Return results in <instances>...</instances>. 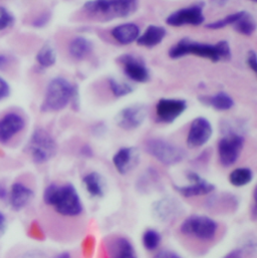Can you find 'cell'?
Instances as JSON below:
<instances>
[{
	"label": "cell",
	"mask_w": 257,
	"mask_h": 258,
	"mask_svg": "<svg viewBox=\"0 0 257 258\" xmlns=\"http://www.w3.org/2000/svg\"><path fill=\"white\" fill-rule=\"evenodd\" d=\"M43 203L63 218H79L85 212L82 198L72 183L49 184L43 192Z\"/></svg>",
	"instance_id": "cell-1"
},
{
	"label": "cell",
	"mask_w": 257,
	"mask_h": 258,
	"mask_svg": "<svg viewBox=\"0 0 257 258\" xmlns=\"http://www.w3.org/2000/svg\"><path fill=\"white\" fill-rule=\"evenodd\" d=\"M187 55H196L210 59L213 62L227 61L231 58V47L227 40H220L211 44L184 37L169 50V56L173 59L182 58Z\"/></svg>",
	"instance_id": "cell-2"
},
{
	"label": "cell",
	"mask_w": 257,
	"mask_h": 258,
	"mask_svg": "<svg viewBox=\"0 0 257 258\" xmlns=\"http://www.w3.org/2000/svg\"><path fill=\"white\" fill-rule=\"evenodd\" d=\"M219 231L220 225L215 219L201 214L189 215L179 226V233L186 241L203 246L214 243Z\"/></svg>",
	"instance_id": "cell-3"
},
{
	"label": "cell",
	"mask_w": 257,
	"mask_h": 258,
	"mask_svg": "<svg viewBox=\"0 0 257 258\" xmlns=\"http://www.w3.org/2000/svg\"><path fill=\"white\" fill-rule=\"evenodd\" d=\"M139 8V0H88L84 10L90 16L102 21L127 18Z\"/></svg>",
	"instance_id": "cell-4"
},
{
	"label": "cell",
	"mask_w": 257,
	"mask_h": 258,
	"mask_svg": "<svg viewBox=\"0 0 257 258\" xmlns=\"http://www.w3.org/2000/svg\"><path fill=\"white\" fill-rule=\"evenodd\" d=\"M78 95V89L65 78H53L46 87L44 99L40 106L43 113L59 112L74 102Z\"/></svg>",
	"instance_id": "cell-5"
},
{
	"label": "cell",
	"mask_w": 257,
	"mask_h": 258,
	"mask_svg": "<svg viewBox=\"0 0 257 258\" xmlns=\"http://www.w3.org/2000/svg\"><path fill=\"white\" fill-rule=\"evenodd\" d=\"M26 152L35 164L50 161L57 152V144L52 135L43 128H37L31 134L26 145Z\"/></svg>",
	"instance_id": "cell-6"
},
{
	"label": "cell",
	"mask_w": 257,
	"mask_h": 258,
	"mask_svg": "<svg viewBox=\"0 0 257 258\" xmlns=\"http://www.w3.org/2000/svg\"><path fill=\"white\" fill-rule=\"evenodd\" d=\"M146 152L165 166H174L186 158L183 148L160 138H152L145 143Z\"/></svg>",
	"instance_id": "cell-7"
},
{
	"label": "cell",
	"mask_w": 257,
	"mask_h": 258,
	"mask_svg": "<svg viewBox=\"0 0 257 258\" xmlns=\"http://www.w3.org/2000/svg\"><path fill=\"white\" fill-rule=\"evenodd\" d=\"M245 139L243 135L235 131L227 132L218 142L217 151L219 162L222 167L229 168L239 159L244 148Z\"/></svg>",
	"instance_id": "cell-8"
},
{
	"label": "cell",
	"mask_w": 257,
	"mask_h": 258,
	"mask_svg": "<svg viewBox=\"0 0 257 258\" xmlns=\"http://www.w3.org/2000/svg\"><path fill=\"white\" fill-rule=\"evenodd\" d=\"M204 7V3L199 2L187 7L180 8L172 12L166 18V23L173 27H181L185 25H201L205 21Z\"/></svg>",
	"instance_id": "cell-9"
},
{
	"label": "cell",
	"mask_w": 257,
	"mask_h": 258,
	"mask_svg": "<svg viewBox=\"0 0 257 258\" xmlns=\"http://www.w3.org/2000/svg\"><path fill=\"white\" fill-rule=\"evenodd\" d=\"M118 62L122 66L125 76L131 81L140 84L150 81V70L142 58L131 53H125L118 57Z\"/></svg>",
	"instance_id": "cell-10"
},
{
	"label": "cell",
	"mask_w": 257,
	"mask_h": 258,
	"mask_svg": "<svg viewBox=\"0 0 257 258\" xmlns=\"http://www.w3.org/2000/svg\"><path fill=\"white\" fill-rule=\"evenodd\" d=\"M187 110V102L181 99H161L156 104L157 121L164 124H172Z\"/></svg>",
	"instance_id": "cell-11"
},
{
	"label": "cell",
	"mask_w": 257,
	"mask_h": 258,
	"mask_svg": "<svg viewBox=\"0 0 257 258\" xmlns=\"http://www.w3.org/2000/svg\"><path fill=\"white\" fill-rule=\"evenodd\" d=\"M213 135V127L204 117L194 119L188 130L186 144L190 149H198L205 146Z\"/></svg>",
	"instance_id": "cell-12"
},
{
	"label": "cell",
	"mask_w": 257,
	"mask_h": 258,
	"mask_svg": "<svg viewBox=\"0 0 257 258\" xmlns=\"http://www.w3.org/2000/svg\"><path fill=\"white\" fill-rule=\"evenodd\" d=\"M148 116L147 107L144 105H133L121 110L116 118V125L125 131H133L140 128Z\"/></svg>",
	"instance_id": "cell-13"
},
{
	"label": "cell",
	"mask_w": 257,
	"mask_h": 258,
	"mask_svg": "<svg viewBox=\"0 0 257 258\" xmlns=\"http://www.w3.org/2000/svg\"><path fill=\"white\" fill-rule=\"evenodd\" d=\"M187 178L190 181L189 185H174L175 191H177L180 195H182L185 198L209 195L215 190V185L208 182L195 172H189L187 174Z\"/></svg>",
	"instance_id": "cell-14"
},
{
	"label": "cell",
	"mask_w": 257,
	"mask_h": 258,
	"mask_svg": "<svg viewBox=\"0 0 257 258\" xmlns=\"http://www.w3.org/2000/svg\"><path fill=\"white\" fill-rule=\"evenodd\" d=\"M140 162V152L135 147H123L113 156V164L117 172L127 175L132 172Z\"/></svg>",
	"instance_id": "cell-15"
},
{
	"label": "cell",
	"mask_w": 257,
	"mask_h": 258,
	"mask_svg": "<svg viewBox=\"0 0 257 258\" xmlns=\"http://www.w3.org/2000/svg\"><path fill=\"white\" fill-rule=\"evenodd\" d=\"M25 127V121L21 115L15 112L5 114L0 118V144L9 143Z\"/></svg>",
	"instance_id": "cell-16"
},
{
	"label": "cell",
	"mask_w": 257,
	"mask_h": 258,
	"mask_svg": "<svg viewBox=\"0 0 257 258\" xmlns=\"http://www.w3.org/2000/svg\"><path fill=\"white\" fill-rule=\"evenodd\" d=\"M105 248L108 258H138L134 245L124 236L110 237Z\"/></svg>",
	"instance_id": "cell-17"
},
{
	"label": "cell",
	"mask_w": 257,
	"mask_h": 258,
	"mask_svg": "<svg viewBox=\"0 0 257 258\" xmlns=\"http://www.w3.org/2000/svg\"><path fill=\"white\" fill-rule=\"evenodd\" d=\"M33 196L34 192L31 188L21 182H15L8 193L10 207L14 211H20L30 203Z\"/></svg>",
	"instance_id": "cell-18"
},
{
	"label": "cell",
	"mask_w": 257,
	"mask_h": 258,
	"mask_svg": "<svg viewBox=\"0 0 257 258\" xmlns=\"http://www.w3.org/2000/svg\"><path fill=\"white\" fill-rule=\"evenodd\" d=\"M167 35V30L163 26L149 25L146 30L140 34L137 43L143 47L152 48L159 45Z\"/></svg>",
	"instance_id": "cell-19"
},
{
	"label": "cell",
	"mask_w": 257,
	"mask_h": 258,
	"mask_svg": "<svg viewBox=\"0 0 257 258\" xmlns=\"http://www.w3.org/2000/svg\"><path fill=\"white\" fill-rule=\"evenodd\" d=\"M112 36L120 44L128 45L137 41L141 34L140 27L132 22L119 24L112 29Z\"/></svg>",
	"instance_id": "cell-20"
},
{
	"label": "cell",
	"mask_w": 257,
	"mask_h": 258,
	"mask_svg": "<svg viewBox=\"0 0 257 258\" xmlns=\"http://www.w3.org/2000/svg\"><path fill=\"white\" fill-rule=\"evenodd\" d=\"M179 211L178 203L171 198H164L157 201L153 206V212L160 221L173 220Z\"/></svg>",
	"instance_id": "cell-21"
},
{
	"label": "cell",
	"mask_w": 257,
	"mask_h": 258,
	"mask_svg": "<svg viewBox=\"0 0 257 258\" xmlns=\"http://www.w3.org/2000/svg\"><path fill=\"white\" fill-rule=\"evenodd\" d=\"M83 184L87 192L95 198H102L105 195L106 182L99 172H91L83 178Z\"/></svg>",
	"instance_id": "cell-22"
},
{
	"label": "cell",
	"mask_w": 257,
	"mask_h": 258,
	"mask_svg": "<svg viewBox=\"0 0 257 258\" xmlns=\"http://www.w3.org/2000/svg\"><path fill=\"white\" fill-rule=\"evenodd\" d=\"M94 49L93 42L84 36H77L69 44V52L72 57L82 60L89 56Z\"/></svg>",
	"instance_id": "cell-23"
},
{
	"label": "cell",
	"mask_w": 257,
	"mask_h": 258,
	"mask_svg": "<svg viewBox=\"0 0 257 258\" xmlns=\"http://www.w3.org/2000/svg\"><path fill=\"white\" fill-rule=\"evenodd\" d=\"M200 102L218 112H226L234 107V100L225 92H219L210 97H202Z\"/></svg>",
	"instance_id": "cell-24"
},
{
	"label": "cell",
	"mask_w": 257,
	"mask_h": 258,
	"mask_svg": "<svg viewBox=\"0 0 257 258\" xmlns=\"http://www.w3.org/2000/svg\"><path fill=\"white\" fill-rule=\"evenodd\" d=\"M232 26L237 33L244 36H251L256 30V20L251 13L243 11L242 15Z\"/></svg>",
	"instance_id": "cell-25"
},
{
	"label": "cell",
	"mask_w": 257,
	"mask_h": 258,
	"mask_svg": "<svg viewBox=\"0 0 257 258\" xmlns=\"http://www.w3.org/2000/svg\"><path fill=\"white\" fill-rule=\"evenodd\" d=\"M253 177L254 173L250 168L239 167L230 172L228 176V181L232 186L240 188L250 184L253 180Z\"/></svg>",
	"instance_id": "cell-26"
},
{
	"label": "cell",
	"mask_w": 257,
	"mask_h": 258,
	"mask_svg": "<svg viewBox=\"0 0 257 258\" xmlns=\"http://www.w3.org/2000/svg\"><path fill=\"white\" fill-rule=\"evenodd\" d=\"M36 61L44 69L54 66L56 62V51L54 47L49 43L42 45L36 53Z\"/></svg>",
	"instance_id": "cell-27"
},
{
	"label": "cell",
	"mask_w": 257,
	"mask_h": 258,
	"mask_svg": "<svg viewBox=\"0 0 257 258\" xmlns=\"http://www.w3.org/2000/svg\"><path fill=\"white\" fill-rule=\"evenodd\" d=\"M162 241L161 234L155 229H147L142 235V243L144 248L148 251H155L158 249Z\"/></svg>",
	"instance_id": "cell-28"
},
{
	"label": "cell",
	"mask_w": 257,
	"mask_h": 258,
	"mask_svg": "<svg viewBox=\"0 0 257 258\" xmlns=\"http://www.w3.org/2000/svg\"><path fill=\"white\" fill-rule=\"evenodd\" d=\"M110 90L114 97L124 98L134 92V87L126 82H120L117 79L111 78L108 80Z\"/></svg>",
	"instance_id": "cell-29"
},
{
	"label": "cell",
	"mask_w": 257,
	"mask_h": 258,
	"mask_svg": "<svg viewBox=\"0 0 257 258\" xmlns=\"http://www.w3.org/2000/svg\"><path fill=\"white\" fill-rule=\"evenodd\" d=\"M242 13H243V11H237V12L231 13V14L227 15L224 18H221V19H218V20L207 23L205 25V27L208 28V29H211V30H218V29H222L224 27H227L229 25H233L237 21V19L242 15Z\"/></svg>",
	"instance_id": "cell-30"
},
{
	"label": "cell",
	"mask_w": 257,
	"mask_h": 258,
	"mask_svg": "<svg viewBox=\"0 0 257 258\" xmlns=\"http://www.w3.org/2000/svg\"><path fill=\"white\" fill-rule=\"evenodd\" d=\"M15 21L13 14L3 6H0V31L10 27Z\"/></svg>",
	"instance_id": "cell-31"
},
{
	"label": "cell",
	"mask_w": 257,
	"mask_h": 258,
	"mask_svg": "<svg viewBox=\"0 0 257 258\" xmlns=\"http://www.w3.org/2000/svg\"><path fill=\"white\" fill-rule=\"evenodd\" d=\"M49 20H50V13L49 12H42L37 17H35V19L32 21V25L34 27L41 28V27L45 26L49 22Z\"/></svg>",
	"instance_id": "cell-32"
},
{
	"label": "cell",
	"mask_w": 257,
	"mask_h": 258,
	"mask_svg": "<svg viewBox=\"0 0 257 258\" xmlns=\"http://www.w3.org/2000/svg\"><path fill=\"white\" fill-rule=\"evenodd\" d=\"M246 63L248 66V68L253 72H257V57L256 52L254 50H250L247 53V57H246Z\"/></svg>",
	"instance_id": "cell-33"
},
{
	"label": "cell",
	"mask_w": 257,
	"mask_h": 258,
	"mask_svg": "<svg viewBox=\"0 0 257 258\" xmlns=\"http://www.w3.org/2000/svg\"><path fill=\"white\" fill-rule=\"evenodd\" d=\"M10 94V87L8 83L0 77V102L5 100L7 97H9Z\"/></svg>",
	"instance_id": "cell-34"
},
{
	"label": "cell",
	"mask_w": 257,
	"mask_h": 258,
	"mask_svg": "<svg viewBox=\"0 0 257 258\" xmlns=\"http://www.w3.org/2000/svg\"><path fill=\"white\" fill-rule=\"evenodd\" d=\"M153 258H183L181 255H179L178 253H176L175 251L172 250H161L159 252H157Z\"/></svg>",
	"instance_id": "cell-35"
},
{
	"label": "cell",
	"mask_w": 257,
	"mask_h": 258,
	"mask_svg": "<svg viewBox=\"0 0 257 258\" xmlns=\"http://www.w3.org/2000/svg\"><path fill=\"white\" fill-rule=\"evenodd\" d=\"M9 63V59L7 57V55L0 53V71H3L6 69V67Z\"/></svg>",
	"instance_id": "cell-36"
},
{
	"label": "cell",
	"mask_w": 257,
	"mask_h": 258,
	"mask_svg": "<svg viewBox=\"0 0 257 258\" xmlns=\"http://www.w3.org/2000/svg\"><path fill=\"white\" fill-rule=\"evenodd\" d=\"M19 258H45V255L39 252H27L22 254Z\"/></svg>",
	"instance_id": "cell-37"
},
{
	"label": "cell",
	"mask_w": 257,
	"mask_h": 258,
	"mask_svg": "<svg viewBox=\"0 0 257 258\" xmlns=\"http://www.w3.org/2000/svg\"><path fill=\"white\" fill-rule=\"evenodd\" d=\"M224 258H242V251L240 249H235L229 252Z\"/></svg>",
	"instance_id": "cell-38"
},
{
	"label": "cell",
	"mask_w": 257,
	"mask_h": 258,
	"mask_svg": "<svg viewBox=\"0 0 257 258\" xmlns=\"http://www.w3.org/2000/svg\"><path fill=\"white\" fill-rule=\"evenodd\" d=\"M228 2L229 0H210V3L214 7H224Z\"/></svg>",
	"instance_id": "cell-39"
},
{
	"label": "cell",
	"mask_w": 257,
	"mask_h": 258,
	"mask_svg": "<svg viewBox=\"0 0 257 258\" xmlns=\"http://www.w3.org/2000/svg\"><path fill=\"white\" fill-rule=\"evenodd\" d=\"M5 228H6V217L3 213L0 212V234L4 232Z\"/></svg>",
	"instance_id": "cell-40"
},
{
	"label": "cell",
	"mask_w": 257,
	"mask_h": 258,
	"mask_svg": "<svg viewBox=\"0 0 257 258\" xmlns=\"http://www.w3.org/2000/svg\"><path fill=\"white\" fill-rule=\"evenodd\" d=\"M8 197V191L5 187V185H3L2 183H0V200L6 199Z\"/></svg>",
	"instance_id": "cell-41"
},
{
	"label": "cell",
	"mask_w": 257,
	"mask_h": 258,
	"mask_svg": "<svg viewBox=\"0 0 257 258\" xmlns=\"http://www.w3.org/2000/svg\"><path fill=\"white\" fill-rule=\"evenodd\" d=\"M53 258H72V255L69 252H61L55 255Z\"/></svg>",
	"instance_id": "cell-42"
},
{
	"label": "cell",
	"mask_w": 257,
	"mask_h": 258,
	"mask_svg": "<svg viewBox=\"0 0 257 258\" xmlns=\"http://www.w3.org/2000/svg\"><path fill=\"white\" fill-rule=\"evenodd\" d=\"M250 1H252V2H254V3H255V2H257V0H250Z\"/></svg>",
	"instance_id": "cell-43"
}]
</instances>
